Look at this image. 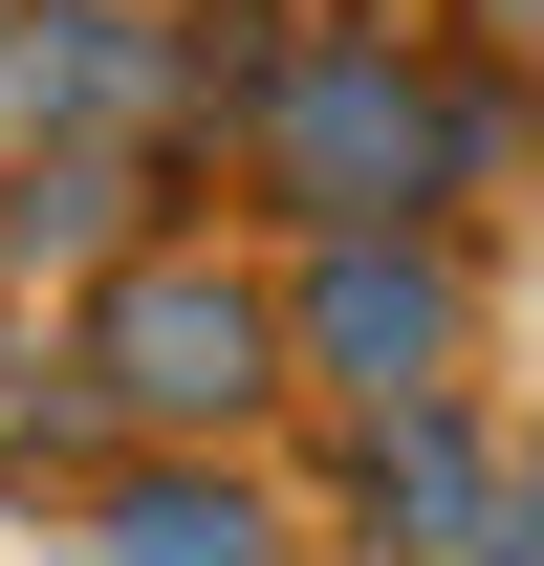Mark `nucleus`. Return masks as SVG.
<instances>
[{
	"label": "nucleus",
	"instance_id": "6e6552de",
	"mask_svg": "<svg viewBox=\"0 0 544 566\" xmlns=\"http://www.w3.org/2000/svg\"><path fill=\"white\" fill-rule=\"evenodd\" d=\"M109 458H132V436H109V392H87L66 305H44V327H0V523H66Z\"/></svg>",
	"mask_w": 544,
	"mask_h": 566
},
{
	"label": "nucleus",
	"instance_id": "f03ea898",
	"mask_svg": "<svg viewBox=\"0 0 544 566\" xmlns=\"http://www.w3.org/2000/svg\"><path fill=\"white\" fill-rule=\"evenodd\" d=\"M66 349H87V392H109V436H240V458H262V436L305 415V370H283V240L218 218V197L66 283Z\"/></svg>",
	"mask_w": 544,
	"mask_h": 566
},
{
	"label": "nucleus",
	"instance_id": "39448f33",
	"mask_svg": "<svg viewBox=\"0 0 544 566\" xmlns=\"http://www.w3.org/2000/svg\"><path fill=\"white\" fill-rule=\"evenodd\" d=\"M87 566H305V480H283V436H132L109 480L66 501Z\"/></svg>",
	"mask_w": 544,
	"mask_h": 566
},
{
	"label": "nucleus",
	"instance_id": "0eeeda50",
	"mask_svg": "<svg viewBox=\"0 0 544 566\" xmlns=\"http://www.w3.org/2000/svg\"><path fill=\"white\" fill-rule=\"evenodd\" d=\"M87 109H153V0H0V153Z\"/></svg>",
	"mask_w": 544,
	"mask_h": 566
},
{
	"label": "nucleus",
	"instance_id": "9d476101",
	"mask_svg": "<svg viewBox=\"0 0 544 566\" xmlns=\"http://www.w3.org/2000/svg\"><path fill=\"white\" fill-rule=\"evenodd\" d=\"M22 566H87V545H22Z\"/></svg>",
	"mask_w": 544,
	"mask_h": 566
},
{
	"label": "nucleus",
	"instance_id": "423d86ee",
	"mask_svg": "<svg viewBox=\"0 0 544 566\" xmlns=\"http://www.w3.org/2000/svg\"><path fill=\"white\" fill-rule=\"evenodd\" d=\"M197 197H218V175L153 132V109H87V132L0 153V283H44V305H66L87 262H132L153 218H197Z\"/></svg>",
	"mask_w": 544,
	"mask_h": 566
},
{
	"label": "nucleus",
	"instance_id": "7ed1b4c3",
	"mask_svg": "<svg viewBox=\"0 0 544 566\" xmlns=\"http://www.w3.org/2000/svg\"><path fill=\"white\" fill-rule=\"evenodd\" d=\"M479 218H327L283 240V370L305 415H414V392H479Z\"/></svg>",
	"mask_w": 544,
	"mask_h": 566
},
{
	"label": "nucleus",
	"instance_id": "f257e3e1",
	"mask_svg": "<svg viewBox=\"0 0 544 566\" xmlns=\"http://www.w3.org/2000/svg\"><path fill=\"white\" fill-rule=\"evenodd\" d=\"M218 218L327 240V218H436V22L393 0H283L262 87L218 132Z\"/></svg>",
	"mask_w": 544,
	"mask_h": 566
},
{
	"label": "nucleus",
	"instance_id": "1a4fd4ad",
	"mask_svg": "<svg viewBox=\"0 0 544 566\" xmlns=\"http://www.w3.org/2000/svg\"><path fill=\"white\" fill-rule=\"evenodd\" d=\"M458 566H544V436L501 458V501H479V545H458Z\"/></svg>",
	"mask_w": 544,
	"mask_h": 566
},
{
	"label": "nucleus",
	"instance_id": "20e7f679",
	"mask_svg": "<svg viewBox=\"0 0 544 566\" xmlns=\"http://www.w3.org/2000/svg\"><path fill=\"white\" fill-rule=\"evenodd\" d=\"M501 458H523V436L479 415V392H414V415H327L305 545H348V566H458V545H479V501H501Z\"/></svg>",
	"mask_w": 544,
	"mask_h": 566
}]
</instances>
